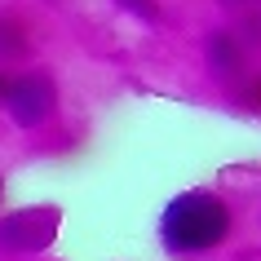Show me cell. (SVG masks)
<instances>
[{
	"label": "cell",
	"instance_id": "obj_6",
	"mask_svg": "<svg viewBox=\"0 0 261 261\" xmlns=\"http://www.w3.org/2000/svg\"><path fill=\"white\" fill-rule=\"evenodd\" d=\"M5 89H9V75H5V71H0V97H5Z\"/></svg>",
	"mask_w": 261,
	"mask_h": 261
},
{
	"label": "cell",
	"instance_id": "obj_1",
	"mask_svg": "<svg viewBox=\"0 0 261 261\" xmlns=\"http://www.w3.org/2000/svg\"><path fill=\"white\" fill-rule=\"evenodd\" d=\"M230 234V208L208 191H186L164 208L160 217V239L168 252H208Z\"/></svg>",
	"mask_w": 261,
	"mask_h": 261
},
{
	"label": "cell",
	"instance_id": "obj_7",
	"mask_svg": "<svg viewBox=\"0 0 261 261\" xmlns=\"http://www.w3.org/2000/svg\"><path fill=\"white\" fill-rule=\"evenodd\" d=\"M252 102H261V84H257V89H252Z\"/></svg>",
	"mask_w": 261,
	"mask_h": 261
},
{
	"label": "cell",
	"instance_id": "obj_2",
	"mask_svg": "<svg viewBox=\"0 0 261 261\" xmlns=\"http://www.w3.org/2000/svg\"><path fill=\"white\" fill-rule=\"evenodd\" d=\"M5 111L14 115L18 128H36V124H44L49 115H54L58 107V89L49 75H40V71H31V75H9V89H5Z\"/></svg>",
	"mask_w": 261,
	"mask_h": 261
},
{
	"label": "cell",
	"instance_id": "obj_5",
	"mask_svg": "<svg viewBox=\"0 0 261 261\" xmlns=\"http://www.w3.org/2000/svg\"><path fill=\"white\" fill-rule=\"evenodd\" d=\"M124 5H128L133 14H142V18H155V14H160V9H155V0H124Z\"/></svg>",
	"mask_w": 261,
	"mask_h": 261
},
{
	"label": "cell",
	"instance_id": "obj_3",
	"mask_svg": "<svg viewBox=\"0 0 261 261\" xmlns=\"http://www.w3.org/2000/svg\"><path fill=\"white\" fill-rule=\"evenodd\" d=\"M54 226H58L54 208L9 213V217H0V248H9V252H40L54 239Z\"/></svg>",
	"mask_w": 261,
	"mask_h": 261
},
{
	"label": "cell",
	"instance_id": "obj_4",
	"mask_svg": "<svg viewBox=\"0 0 261 261\" xmlns=\"http://www.w3.org/2000/svg\"><path fill=\"white\" fill-rule=\"evenodd\" d=\"M208 62H213L221 75H234V67H239V49H234V40L226 36V31L213 36V44H208Z\"/></svg>",
	"mask_w": 261,
	"mask_h": 261
}]
</instances>
